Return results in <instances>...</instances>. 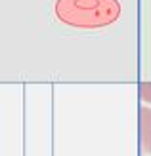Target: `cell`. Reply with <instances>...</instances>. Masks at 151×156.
Here are the masks:
<instances>
[{"instance_id": "3957f363", "label": "cell", "mask_w": 151, "mask_h": 156, "mask_svg": "<svg viewBox=\"0 0 151 156\" xmlns=\"http://www.w3.org/2000/svg\"><path fill=\"white\" fill-rule=\"evenodd\" d=\"M140 97L144 103L151 105V82H142L140 84Z\"/></svg>"}, {"instance_id": "7a4b0ae2", "label": "cell", "mask_w": 151, "mask_h": 156, "mask_svg": "<svg viewBox=\"0 0 151 156\" xmlns=\"http://www.w3.org/2000/svg\"><path fill=\"white\" fill-rule=\"evenodd\" d=\"M140 143L145 154H151V107L140 108Z\"/></svg>"}, {"instance_id": "6da1fadb", "label": "cell", "mask_w": 151, "mask_h": 156, "mask_svg": "<svg viewBox=\"0 0 151 156\" xmlns=\"http://www.w3.org/2000/svg\"><path fill=\"white\" fill-rule=\"evenodd\" d=\"M113 0H63L58 4V15L77 27H98L103 23H109L117 17V8L107 10V6H113Z\"/></svg>"}]
</instances>
